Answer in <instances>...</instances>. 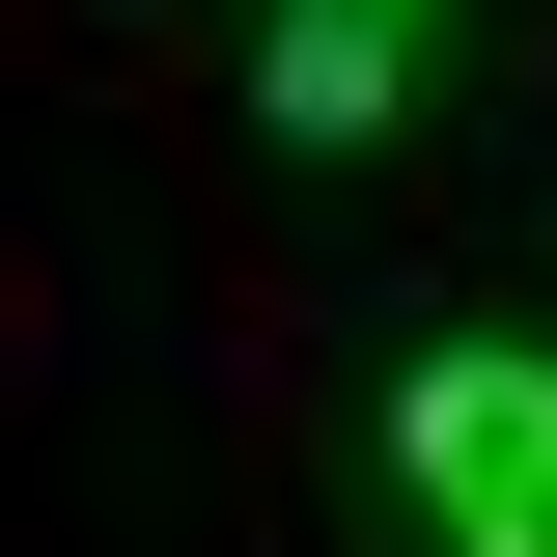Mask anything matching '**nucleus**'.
Wrapping results in <instances>:
<instances>
[{
    "label": "nucleus",
    "instance_id": "1",
    "mask_svg": "<svg viewBox=\"0 0 557 557\" xmlns=\"http://www.w3.org/2000/svg\"><path fill=\"white\" fill-rule=\"evenodd\" d=\"M391 474H418V530H446V557H557V362H530V335L391 362Z\"/></svg>",
    "mask_w": 557,
    "mask_h": 557
},
{
    "label": "nucleus",
    "instance_id": "2",
    "mask_svg": "<svg viewBox=\"0 0 557 557\" xmlns=\"http://www.w3.org/2000/svg\"><path fill=\"white\" fill-rule=\"evenodd\" d=\"M418 57H446V0H278V28H251V112L278 139H391Z\"/></svg>",
    "mask_w": 557,
    "mask_h": 557
}]
</instances>
